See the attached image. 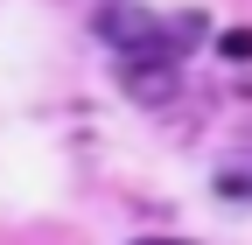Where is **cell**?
Returning <instances> with one entry per match:
<instances>
[{
  "label": "cell",
  "mask_w": 252,
  "mask_h": 245,
  "mask_svg": "<svg viewBox=\"0 0 252 245\" xmlns=\"http://www.w3.org/2000/svg\"><path fill=\"white\" fill-rule=\"evenodd\" d=\"M133 245H189V238H133Z\"/></svg>",
  "instance_id": "1"
}]
</instances>
